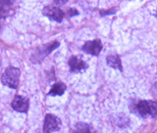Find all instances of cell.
<instances>
[{
	"label": "cell",
	"instance_id": "7",
	"mask_svg": "<svg viewBox=\"0 0 157 133\" xmlns=\"http://www.w3.org/2000/svg\"><path fill=\"white\" fill-rule=\"evenodd\" d=\"M12 108L17 112L26 113L29 109V100L28 98L17 95L12 101Z\"/></svg>",
	"mask_w": 157,
	"mask_h": 133
},
{
	"label": "cell",
	"instance_id": "2",
	"mask_svg": "<svg viewBox=\"0 0 157 133\" xmlns=\"http://www.w3.org/2000/svg\"><path fill=\"white\" fill-rule=\"evenodd\" d=\"M20 70L14 67H9L6 68L1 77V81L4 85L11 88H17L19 85Z\"/></svg>",
	"mask_w": 157,
	"mask_h": 133
},
{
	"label": "cell",
	"instance_id": "14",
	"mask_svg": "<svg viewBox=\"0 0 157 133\" xmlns=\"http://www.w3.org/2000/svg\"><path fill=\"white\" fill-rule=\"evenodd\" d=\"M153 91H154V93L157 95V82L154 84V86H153Z\"/></svg>",
	"mask_w": 157,
	"mask_h": 133
},
{
	"label": "cell",
	"instance_id": "11",
	"mask_svg": "<svg viewBox=\"0 0 157 133\" xmlns=\"http://www.w3.org/2000/svg\"><path fill=\"white\" fill-rule=\"evenodd\" d=\"M74 133H91L90 127L86 124H78Z\"/></svg>",
	"mask_w": 157,
	"mask_h": 133
},
{
	"label": "cell",
	"instance_id": "5",
	"mask_svg": "<svg viewBox=\"0 0 157 133\" xmlns=\"http://www.w3.org/2000/svg\"><path fill=\"white\" fill-rule=\"evenodd\" d=\"M42 13L49 19H51L53 21H56V22H61L64 18V12L60 8L56 6L44 7Z\"/></svg>",
	"mask_w": 157,
	"mask_h": 133
},
{
	"label": "cell",
	"instance_id": "1",
	"mask_svg": "<svg viewBox=\"0 0 157 133\" xmlns=\"http://www.w3.org/2000/svg\"><path fill=\"white\" fill-rule=\"evenodd\" d=\"M136 110L142 116L155 117L157 116V102L152 100H142L136 103Z\"/></svg>",
	"mask_w": 157,
	"mask_h": 133
},
{
	"label": "cell",
	"instance_id": "6",
	"mask_svg": "<svg viewBox=\"0 0 157 133\" xmlns=\"http://www.w3.org/2000/svg\"><path fill=\"white\" fill-rule=\"evenodd\" d=\"M82 50L88 54L96 56L102 50V43L99 39H95V40H92V41H87L86 42L85 45L82 46Z\"/></svg>",
	"mask_w": 157,
	"mask_h": 133
},
{
	"label": "cell",
	"instance_id": "12",
	"mask_svg": "<svg viewBox=\"0 0 157 133\" xmlns=\"http://www.w3.org/2000/svg\"><path fill=\"white\" fill-rule=\"evenodd\" d=\"M116 12V9L115 8H112L109 11H101V14L102 15H109V14H113Z\"/></svg>",
	"mask_w": 157,
	"mask_h": 133
},
{
	"label": "cell",
	"instance_id": "4",
	"mask_svg": "<svg viewBox=\"0 0 157 133\" xmlns=\"http://www.w3.org/2000/svg\"><path fill=\"white\" fill-rule=\"evenodd\" d=\"M58 46H59V42H56V41L41 46L40 48L37 49L36 53L33 55V57L32 58V60L33 62H39L40 60H42V59L46 55H48V54L50 53L52 50H54L55 48H57Z\"/></svg>",
	"mask_w": 157,
	"mask_h": 133
},
{
	"label": "cell",
	"instance_id": "8",
	"mask_svg": "<svg viewBox=\"0 0 157 133\" xmlns=\"http://www.w3.org/2000/svg\"><path fill=\"white\" fill-rule=\"evenodd\" d=\"M69 66H70L72 72H81V71L86 70L87 68V65L85 61H82L75 56H73L70 60H69Z\"/></svg>",
	"mask_w": 157,
	"mask_h": 133
},
{
	"label": "cell",
	"instance_id": "3",
	"mask_svg": "<svg viewBox=\"0 0 157 133\" xmlns=\"http://www.w3.org/2000/svg\"><path fill=\"white\" fill-rule=\"evenodd\" d=\"M61 122L58 117L53 115H46L43 124V133H51L60 128Z\"/></svg>",
	"mask_w": 157,
	"mask_h": 133
},
{
	"label": "cell",
	"instance_id": "9",
	"mask_svg": "<svg viewBox=\"0 0 157 133\" xmlns=\"http://www.w3.org/2000/svg\"><path fill=\"white\" fill-rule=\"evenodd\" d=\"M106 61L108 66H110L113 68H118L120 72L123 71V67H122V63H121V59L118 55H109L106 58Z\"/></svg>",
	"mask_w": 157,
	"mask_h": 133
},
{
	"label": "cell",
	"instance_id": "15",
	"mask_svg": "<svg viewBox=\"0 0 157 133\" xmlns=\"http://www.w3.org/2000/svg\"><path fill=\"white\" fill-rule=\"evenodd\" d=\"M153 133H157V130H156V131H154V132H153Z\"/></svg>",
	"mask_w": 157,
	"mask_h": 133
},
{
	"label": "cell",
	"instance_id": "10",
	"mask_svg": "<svg viewBox=\"0 0 157 133\" xmlns=\"http://www.w3.org/2000/svg\"><path fill=\"white\" fill-rule=\"evenodd\" d=\"M66 90V85L64 84V83H56V84H54L51 88V90L49 91L48 94L51 95V96H55V95H62L64 91Z\"/></svg>",
	"mask_w": 157,
	"mask_h": 133
},
{
	"label": "cell",
	"instance_id": "13",
	"mask_svg": "<svg viewBox=\"0 0 157 133\" xmlns=\"http://www.w3.org/2000/svg\"><path fill=\"white\" fill-rule=\"evenodd\" d=\"M75 14H78V11H76V10H71L70 11V16H73V15H75Z\"/></svg>",
	"mask_w": 157,
	"mask_h": 133
}]
</instances>
